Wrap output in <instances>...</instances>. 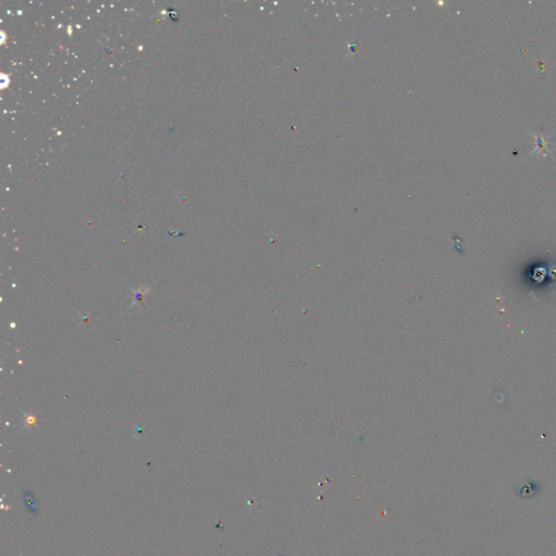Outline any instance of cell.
<instances>
[{"mask_svg": "<svg viewBox=\"0 0 556 556\" xmlns=\"http://www.w3.org/2000/svg\"><path fill=\"white\" fill-rule=\"evenodd\" d=\"M531 135L536 138V147H535L534 150L530 151L529 155L537 151V152L543 154V157H546V153L544 152V151L548 150V148H546V146H548V144H549L548 139H549V137L552 135V133H550V134L546 135V136H543L541 134V133L539 134V136H537L536 134H534V133H531Z\"/></svg>", "mask_w": 556, "mask_h": 556, "instance_id": "1", "label": "cell"}]
</instances>
